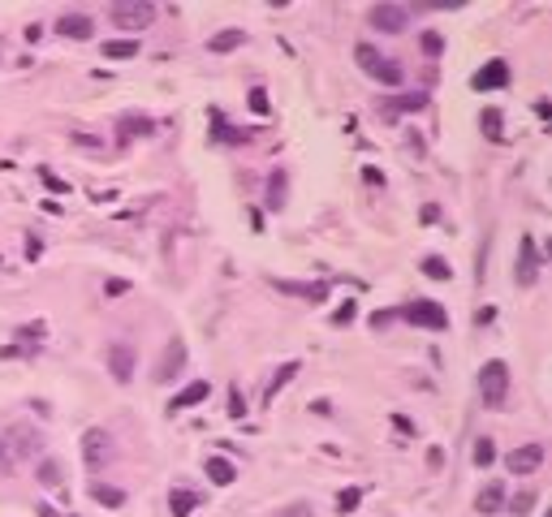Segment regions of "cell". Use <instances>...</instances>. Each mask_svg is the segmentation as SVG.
I'll list each match as a JSON object with an SVG mask.
<instances>
[{
  "mask_svg": "<svg viewBox=\"0 0 552 517\" xmlns=\"http://www.w3.org/2000/svg\"><path fill=\"white\" fill-rule=\"evenodd\" d=\"M354 60H359V69L367 74V78H376L380 87H388V91H397V87H405V69L397 60H388L380 47H371V43H354Z\"/></svg>",
  "mask_w": 552,
  "mask_h": 517,
  "instance_id": "1",
  "label": "cell"
},
{
  "mask_svg": "<svg viewBox=\"0 0 552 517\" xmlns=\"http://www.w3.org/2000/svg\"><path fill=\"white\" fill-rule=\"evenodd\" d=\"M505 397H509V362H500V358L483 362V371H479V401L496 410V406H505Z\"/></svg>",
  "mask_w": 552,
  "mask_h": 517,
  "instance_id": "2",
  "label": "cell"
},
{
  "mask_svg": "<svg viewBox=\"0 0 552 517\" xmlns=\"http://www.w3.org/2000/svg\"><path fill=\"white\" fill-rule=\"evenodd\" d=\"M108 22L121 30H147L156 22V5H147V0H117V5H108Z\"/></svg>",
  "mask_w": 552,
  "mask_h": 517,
  "instance_id": "3",
  "label": "cell"
},
{
  "mask_svg": "<svg viewBox=\"0 0 552 517\" xmlns=\"http://www.w3.org/2000/svg\"><path fill=\"white\" fill-rule=\"evenodd\" d=\"M397 315H401L405 323H414V328H427V332H445V328H449V311H445L440 302H427V298L401 306Z\"/></svg>",
  "mask_w": 552,
  "mask_h": 517,
  "instance_id": "4",
  "label": "cell"
},
{
  "mask_svg": "<svg viewBox=\"0 0 552 517\" xmlns=\"http://www.w3.org/2000/svg\"><path fill=\"white\" fill-rule=\"evenodd\" d=\"M540 250H535V237L531 233H522V250H518V263H513V280L522 285V289H531L535 280H540Z\"/></svg>",
  "mask_w": 552,
  "mask_h": 517,
  "instance_id": "5",
  "label": "cell"
},
{
  "mask_svg": "<svg viewBox=\"0 0 552 517\" xmlns=\"http://www.w3.org/2000/svg\"><path fill=\"white\" fill-rule=\"evenodd\" d=\"M367 22L376 30H384V35H401L405 22H410V9H405V5H371Z\"/></svg>",
  "mask_w": 552,
  "mask_h": 517,
  "instance_id": "6",
  "label": "cell"
},
{
  "mask_svg": "<svg viewBox=\"0 0 552 517\" xmlns=\"http://www.w3.org/2000/svg\"><path fill=\"white\" fill-rule=\"evenodd\" d=\"M0 440L9 444V452H13V457H18V461H26V457H35V452L43 448V435H39L35 427H9L5 435H0Z\"/></svg>",
  "mask_w": 552,
  "mask_h": 517,
  "instance_id": "7",
  "label": "cell"
},
{
  "mask_svg": "<svg viewBox=\"0 0 552 517\" xmlns=\"http://www.w3.org/2000/svg\"><path fill=\"white\" fill-rule=\"evenodd\" d=\"M108 457H112V440H108V431H104V427H87V431H83V461L95 470V465H104Z\"/></svg>",
  "mask_w": 552,
  "mask_h": 517,
  "instance_id": "8",
  "label": "cell"
},
{
  "mask_svg": "<svg viewBox=\"0 0 552 517\" xmlns=\"http://www.w3.org/2000/svg\"><path fill=\"white\" fill-rule=\"evenodd\" d=\"M104 358H108V371H112V380H117V384H129V380H134V362H138V358H134V349H129L125 341H112Z\"/></svg>",
  "mask_w": 552,
  "mask_h": 517,
  "instance_id": "9",
  "label": "cell"
},
{
  "mask_svg": "<svg viewBox=\"0 0 552 517\" xmlns=\"http://www.w3.org/2000/svg\"><path fill=\"white\" fill-rule=\"evenodd\" d=\"M470 87L475 91H505L509 87V65L505 60H488L475 78H470Z\"/></svg>",
  "mask_w": 552,
  "mask_h": 517,
  "instance_id": "10",
  "label": "cell"
},
{
  "mask_svg": "<svg viewBox=\"0 0 552 517\" xmlns=\"http://www.w3.org/2000/svg\"><path fill=\"white\" fill-rule=\"evenodd\" d=\"M505 465L513 474H535L544 465V444H522V448H513L509 457H505Z\"/></svg>",
  "mask_w": 552,
  "mask_h": 517,
  "instance_id": "11",
  "label": "cell"
},
{
  "mask_svg": "<svg viewBox=\"0 0 552 517\" xmlns=\"http://www.w3.org/2000/svg\"><path fill=\"white\" fill-rule=\"evenodd\" d=\"M56 35L61 39H91L95 35V18H87V13H65V18H56Z\"/></svg>",
  "mask_w": 552,
  "mask_h": 517,
  "instance_id": "12",
  "label": "cell"
},
{
  "mask_svg": "<svg viewBox=\"0 0 552 517\" xmlns=\"http://www.w3.org/2000/svg\"><path fill=\"white\" fill-rule=\"evenodd\" d=\"M272 289L294 294V298H306V302H323V298H328V280H315V285H306V280H272Z\"/></svg>",
  "mask_w": 552,
  "mask_h": 517,
  "instance_id": "13",
  "label": "cell"
},
{
  "mask_svg": "<svg viewBox=\"0 0 552 517\" xmlns=\"http://www.w3.org/2000/svg\"><path fill=\"white\" fill-rule=\"evenodd\" d=\"M182 366H186V341H169V349H164V362L156 366V380H160V384H169V380H173Z\"/></svg>",
  "mask_w": 552,
  "mask_h": 517,
  "instance_id": "14",
  "label": "cell"
},
{
  "mask_svg": "<svg viewBox=\"0 0 552 517\" xmlns=\"http://www.w3.org/2000/svg\"><path fill=\"white\" fill-rule=\"evenodd\" d=\"M207 397H212V384H207V380H194V384H186L182 393L169 401V410H173V414H177V410H190V406H199V401H207Z\"/></svg>",
  "mask_w": 552,
  "mask_h": 517,
  "instance_id": "15",
  "label": "cell"
},
{
  "mask_svg": "<svg viewBox=\"0 0 552 517\" xmlns=\"http://www.w3.org/2000/svg\"><path fill=\"white\" fill-rule=\"evenodd\" d=\"M207 478L216 483V487H229V483H237V465L229 461V457H207Z\"/></svg>",
  "mask_w": 552,
  "mask_h": 517,
  "instance_id": "16",
  "label": "cell"
},
{
  "mask_svg": "<svg viewBox=\"0 0 552 517\" xmlns=\"http://www.w3.org/2000/svg\"><path fill=\"white\" fill-rule=\"evenodd\" d=\"M475 509L479 513H500L505 509V487H500V483H488V487L475 496Z\"/></svg>",
  "mask_w": 552,
  "mask_h": 517,
  "instance_id": "17",
  "label": "cell"
},
{
  "mask_svg": "<svg viewBox=\"0 0 552 517\" xmlns=\"http://www.w3.org/2000/svg\"><path fill=\"white\" fill-rule=\"evenodd\" d=\"M35 483H39V487H61V483H65L61 461H56V457H43V461L35 465Z\"/></svg>",
  "mask_w": 552,
  "mask_h": 517,
  "instance_id": "18",
  "label": "cell"
},
{
  "mask_svg": "<svg viewBox=\"0 0 552 517\" xmlns=\"http://www.w3.org/2000/svg\"><path fill=\"white\" fill-rule=\"evenodd\" d=\"M242 43H246V35H242V30H220V35H212V39H207V52L224 56V52H237Z\"/></svg>",
  "mask_w": 552,
  "mask_h": 517,
  "instance_id": "19",
  "label": "cell"
},
{
  "mask_svg": "<svg viewBox=\"0 0 552 517\" xmlns=\"http://www.w3.org/2000/svg\"><path fill=\"white\" fill-rule=\"evenodd\" d=\"M194 509H199V496H194V492H186V487L169 492V513H173V517H190Z\"/></svg>",
  "mask_w": 552,
  "mask_h": 517,
  "instance_id": "20",
  "label": "cell"
},
{
  "mask_svg": "<svg viewBox=\"0 0 552 517\" xmlns=\"http://www.w3.org/2000/svg\"><path fill=\"white\" fill-rule=\"evenodd\" d=\"M138 56V39H104V60H129Z\"/></svg>",
  "mask_w": 552,
  "mask_h": 517,
  "instance_id": "21",
  "label": "cell"
},
{
  "mask_svg": "<svg viewBox=\"0 0 552 517\" xmlns=\"http://www.w3.org/2000/svg\"><path fill=\"white\" fill-rule=\"evenodd\" d=\"M423 104H427L423 91H414V95H393V100H384V112H418Z\"/></svg>",
  "mask_w": 552,
  "mask_h": 517,
  "instance_id": "22",
  "label": "cell"
},
{
  "mask_svg": "<svg viewBox=\"0 0 552 517\" xmlns=\"http://www.w3.org/2000/svg\"><path fill=\"white\" fill-rule=\"evenodd\" d=\"M505 509H509V517H531V509H535V492L505 496Z\"/></svg>",
  "mask_w": 552,
  "mask_h": 517,
  "instance_id": "23",
  "label": "cell"
},
{
  "mask_svg": "<svg viewBox=\"0 0 552 517\" xmlns=\"http://www.w3.org/2000/svg\"><path fill=\"white\" fill-rule=\"evenodd\" d=\"M294 375H298V362H285L281 371H276V375L268 380V401H276V397H281V388H285L289 380H294Z\"/></svg>",
  "mask_w": 552,
  "mask_h": 517,
  "instance_id": "24",
  "label": "cell"
},
{
  "mask_svg": "<svg viewBox=\"0 0 552 517\" xmlns=\"http://www.w3.org/2000/svg\"><path fill=\"white\" fill-rule=\"evenodd\" d=\"M91 496L100 500L104 509H121V505H125V492H121V487H104V483H95V487H91Z\"/></svg>",
  "mask_w": 552,
  "mask_h": 517,
  "instance_id": "25",
  "label": "cell"
},
{
  "mask_svg": "<svg viewBox=\"0 0 552 517\" xmlns=\"http://www.w3.org/2000/svg\"><path fill=\"white\" fill-rule=\"evenodd\" d=\"M470 457H475V465L483 470V465H492V461H496V444L488 440V435H479V440H475V448H470Z\"/></svg>",
  "mask_w": 552,
  "mask_h": 517,
  "instance_id": "26",
  "label": "cell"
},
{
  "mask_svg": "<svg viewBox=\"0 0 552 517\" xmlns=\"http://www.w3.org/2000/svg\"><path fill=\"white\" fill-rule=\"evenodd\" d=\"M354 315H359V302L346 298V302H341L337 311H332V328H346V323H354Z\"/></svg>",
  "mask_w": 552,
  "mask_h": 517,
  "instance_id": "27",
  "label": "cell"
},
{
  "mask_svg": "<svg viewBox=\"0 0 552 517\" xmlns=\"http://www.w3.org/2000/svg\"><path fill=\"white\" fill-rule=\"evenodd\" d=\"M285 203V173H272L268 177V207H281Z\"/></svg>",
  "mask_w": 552,
  "mask_h": 517,
  "instance_id": "28",
  "label": "cell"
},
{
  "mask_svg": "<svg viewBox=\"0 0 552 517\" xmlns=\"http://www.w3.org/2000/svg\"><path fill=\"white\" fill-rule=\"evenodd\" d=\"M359 505H363V487H346L337 496V513H354Z\"/></svg>",
  "mask_w": 552,
  "mask_h": 517,
  "instance_id": "29",
  "label": "cell"
},
{
  "mask_svg": "<svg viewBox=\"0 0 552 517\" xmlns=\"http://www.w3.org/2000/svg\"><path fill=\"white\" fill-rule=\"evenodd\" d=\"M479 121H483V134H488L492 142H500V138H505V134H500V121H505V117H500L496 108H488V112H483Z\"/></svg>",
  "mask_w": 552,
  "mask_h": 517,
  "instance_id": "30",
  "label": "cell"
},
{
  "mask_svg": "<svg viewBox=\"0 0 552 517\" xmlns=\"http://www.w3.org/2000/svg\"><path fill=\"white\" fill-rule=\"evenodd\" d=\"M418 267H423V276H432V280H449V276H453L445 258H423V263H418Z\"/></svg>",
  "mask_w": 552,
  "mask_h": 517,
  "instance_id": "31",
  "label": "cell"
},
{
  "mask_svg": "<svg viewBox=\"0 0 552 517\" xmlns=\"http://www.w3.org/2000/svg\"><path fill=\"white\" fill-rule=\"evenodd\" d=\"M246 104H251V112H255V117H268V112H272V104H268V91H264V87H255V91L246 95Z\"/></svg>",
  "mask_w": 552,
  "mask_h": 517,
  "instance_id": "32",
  "label": "cell"
},
{
  "mask_svg": "<svg viewBox=\"0 0 552 517\" xmlns=\"http://www.w3.org/2000/svg\"><path fill=\"white\" fill-rule=\"evenodd\" d=\"M272 517H315V509L306 505V500H289V505H285V509H276Z\"/></svg>",
  "mask_w": 552,
  "mask_h": 517,
  "instance_id": "33",
  "label": "cell"
},
{
  "mask_svg": "<svg viewBox=\"0 0 552 517\" xmlns=\"http://www.w3.org/2000/svg\"><path fill=\"white\" fill-rule=\"evenodd\" d=\"M151 121L147 117H125V125H121V138H129V134H151Z\"/></svg>",
  "mask_w": 552,
  "mask_h": 517,
  "instance_id": "34",
  "label": "cell"
},
{
  "mask_svg": "<svg viewBox=\"0 0 552 517\" xmlns=\"http://www.w3.org/2000/svg\"><path fill=\"white\" fill-rule=\"evenodd\" d=\"M70 142H78V147H87V151H104V138L83 134V129H70Z\"/></svg>",
  "mask_w": 552,
  "mask_h": 517,
  "instance_id": "35",
  "label": "cell"
},
{
  "mask_svg": "<svg viewBox=\"0 0 552 517\" xmlns=\"http://www.w3.org/2000/svg\"><path fill=\"white\" fill-rule=\"evenodd\" d=\"M418 47H423L427 56H440V52H445V39L436 35V30H423V39H418Z\"/></svg>",
  "mask_w": 552,
  "mask_h": 517,
  "instance_id": "36",
  "label": "cell"
},
{
  "mask_svg": "<svg viewBox=\"0 0 552 517\" xmlns=\"http://www.w3.org/2000/svg\"><path fill=\"white\" fill-rule=\"evenodd\" d=\"M212 134H216V138H229V142H246V138H251L246 129H229L224 121H216V125H212Z\"/></svg>",
  "mask_w": 552,
  "mask_h": 517,
  "instance_id": "37",
  "label": "cell"
},
{
  "mask_svg": "<svg viewBox=\"0 0 552 517\" xmlns=\"http://www.w3.org/2000/svg\"><path fill=\"white\" fill-rule=\"evenodd\" d=\"M125 294H129V280H121V276L104 280V298H125Z\"/></svg>",
  "mask_w": 552,
  "mask_h": 517,
  "instance_id": "38",
  "label": "cell"
},
{
  "mask_svg": "<svg viewBox=\"0 0 552 517\" xmlns=\"http://www.w3.org/2000/svg\"><path fill=\"white\" fill-rule=\"evenodd\" d=\"M13 470H18V457H13V452H9V444L0 440V474H13Z\"/></svg>",
  "mask_w": 552,
  "mask_h": 517,
  "instance_id": "39",
  "label": "cell"
},
{
  "mask_svg": "<svg viewBox=\"0 0 552 517\" xmlns=\"http://www.w3.org/2000/svg\"><path fill=\"white\" fill-rule=\"evenodd\" d=\"M39 177H43V182H47V190H52V194H70V186H65L61 177H52V173H47V168H39Z\"/></svg>",
  "mask_w": 552,
  "mask_h": 517,
  "instance_id": "40",
  "label": "cell"
},
{
  "mask_svg": "<svg viewBox=\"0 0 552 517\" xmlns=\"http://www.w3.org/2000/svg\"><path fill=\"white\" fill-rule=\"evenodd\" d=\"M393 319H401L397 311H376L371 315V328H384V323H393Z\"/></svg>",
  "mask_w": 552,
  "mask_h": 517,
  "instance_id": "41",
  "label": "cell"
},
{
  "mask_svg": "<svg viewBox=\"0 0 552 517\" xmlns=\"http://www.w3.org/2000/svg\"><path fill=\"white\" fill-rule=\"evenodd\" d=\"M242 414H246V401H242V393L233 388V401H229V418H242Z\"/></svg>",
  "mask_w": 552,
  "mask_h": 517,
  "instance_id": "42",
  "label": "cell"
},
{
  "mask_svg": "<svg viewBox=\"0 0 552 517\" xmlns=\"http://www.w3.org/2000/svg\"><path fill=\"white\" fill-rule=\"evenodd\" d=\"M363 182H367V186H380V190H384V173H380V168H363Z\"/></svg>",
  "mask_w": 552,
  "mask_h": 517,
  "instance_id": "43",
  "label": "cell"
},
{
  "mask_svg": "<svg viewBox=\"0 0 552 517\" xmlns=\"http://www.w3.org/2000/svg\"><path fill=\"white\" fill-rule=\"evenodd\" d=\"M393 427H397L401 435H414V423H410V418H405V414H393Z\"/></svg>",
  "mask_w": 552,
  "mask_h": 517,
  "instance_id": "44",
  "label": "cell"
},
{
  "mask_svg": "<svg viewBox=\"0 0 552 517\" xmlns=\"http://www.w3.org/2000/svg\"><path fill=\"white\" fill-rule=\"evenodd\" d=\"M43 254V241L39 237H26V258H39Z\"/></svg>",
  "mask_w": 552,
  "mask_h": 517,
  "instance_id": "45",
  "label": "cell"
},
{
  "mask_svg": "<svg viewBox=\"0 0 552 517\" xmlns=\"http://www.w3.org/2000/svg\"><path fill=\"white\" fill-rule=\"evenodd\" d=\"M492 319H496L492 306H479V311H475V323H479V328H483V323H492Z\"/></svg>",
  "mask_w": 552,
  "mask_h": 517,
  "instance_id": "46",
  "label": "cell"
},
{
  "mask_svg": "<svg viewBox=\"0 0 552 517\" xmlns=\"http://www.w3.org/2000/svg\"><path fill=\"white\" fill-rule=\"evenodd\" d=\"M436 220H440V207L427 203V207H423V224H436Z\"/></svg>",
  "mask_w": 552,
  "mask_h": 517,
  "instance_id": "47",
  "label": "cell"
},
{
  "mask_svg": "<svg viewBox=\"0 0 552 517\" xmlns=\"http://www.w3.org/2000/svg\"><path fill=\"white\" fill-rule=\"evenodd\" d=\"M427 465H432V470H440V465H445V452L432 448V452H427Z\"/></svg>",
  "mask_w": 552,
  "mask_h": 517,
  "instance_id": "48",
  "label": "cell"
},
{
  "mask_svg": "<svg viewBox=\"0 0 552 517\" xmlns=\"http://www.w3.org/2000/svg\"><path fill=\"white\" fill-rule=\"evenodd\" d=\"M39 517H56V513H52V509H47V505H39Z\"/></svg>",
  "mask_w": 552,
  "mask_h": 517,
  "instance_id": "49",
  "label": "cell"
}]
</instances>
